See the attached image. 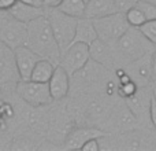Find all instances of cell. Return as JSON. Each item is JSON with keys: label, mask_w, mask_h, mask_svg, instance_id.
Here are the masks:
<instances>
[{"label": "cell", "mask_w": 156, "mask_h": 151, "mask_svg": "<svg viewBox=\"0 0 156 151\" xmlns=\"http://www.w3.org/2000/svg\"><path fill=\"white\" fill-rule=\"evenodd\" d=\"M26 46L30 47L41 58L49 59L52 63L59 65L62 51H60L59 46L56 43L51 24H49L48 18L45 17V14L41 17H37L36 19H33L27 24Z\"/></svg>", "instance_id": "obj_1"}, {"label": "cell", "mask_w": 156, "mask_h": 151, "mask_svg": "<svg viewBox=\"0 0 156 151\" xmlns=\"http://www.w3.org/2000/svg\"><path fill=\"white\" fill-rule=\"evenodd\" d=\"M115 57L118 62H123L126 65L133 61L149 54L155 50V46L143 35L140 28L130 26L115 43L112 44Z\"/></svg>", "instance_id": "obj_2"}, {"label": "cell", "mask_w": 156, "mask_h": 151, "mask_svg": "<svg viewBox=\"0 0 156 151\" xmlns=\"http://www.w3.org/2000/svg\"><path fill=\"white\" fill-rule=\"evenodd\" d=\"M45 17L51 24L52 32L60 51H66L74 40L78 18L67 15L58 8H45Z\"/></svg>", "instance_id": "obj_3"}, {"label": "cell", "mask_w": 156, "mask_h": 151, "mask_svg": "<svg viewBox=\"0 0 156 151\" xmlns=\"http://www.w3.org/2000/svg\"><path fill=\"white\" fill-rule=\"evenodd\" d=\"M92 21H93L94 29H96L97 39L108 44H114L130 28L126 15L122 11H116L110 15L99 17Z\"/></svg>", "instance_id": "obj_4"}, {"label": "cell", "mask_w": 156, "mask_h": 151, "mask_svg": "<svg viewBox=\"0 0 156 151\" xmlns=\"http://www.w3.org/2000/svg\"><path fill=\"white\" fill-rule=\"evenodd\" d=\"M15 92L25 103L33 109H40L52 103L48 83H36L32 80H21L15 88Z\"/></svg>", "instance_id": "obj_5"}, {"label": "cell", "mask_w": 156, "mask_h": 151, "mask_svg": "<svg viewBox=\"0 0 156 151\" xmlns=\"http://www.w3.org/2000/svg\"><path fill=\"white\" fill-rule=\"evenodd\" d=\"M0 41L15 50L27 43V24L15 19L7 11L0 15Z\"/></svg>", "instance_id": "obj_6"}, {"label": "cell", "mask_w": 156, "mask_h": 151, "mask_svg": "<svg viewBox=\"0 0 156 151\" xmlns=\"http://www.w3.org/2000/svg\"><path fill=\"white\" fill-rule=\"evenodd\" d=\"M21 81L14 50L0 41V92L15 89Z\"/></svg>", "instance_id": "obj_7"}, {"label": "cell", "mask_w": 156, "mask_h": 151, "mask_svg": "<svg viewBox=\"0 0 156 151\" xmlns=\"http://www.w3.org/2000/svg\"><path fill=\"white\" fill-rule=\"evenodd\" d=\"M90 55H89V46L83 43H73L67 47L66 51L60 55L59 65L65 68V70L73 77L76 73L85 68L89 63Z\"/></svg>", "instance_id": "obj_8"}, {"label": "cell", "mask_w": 156, "mask_h": 151, "mask_svg": "<svg viewBox=\"0 0 156 151\" xmlns=\"http://www.w3.org/2000/svg\"><path fill=\"white\" fill-rule=\"evenodd\" d=\"M137 125V118L123 99L116 103L108 113L107 127L110 128V131L112 128V131H116V132H126V131L136 129Z\"/></svg>", "instance_id": "obj_9"}, {"label": "cell", "mask_w": 156, "mask_h": 151, "mask_svg": "<svg viewBox=\"0 0 156 151\" xmlns=\"http://www.w3.org/2000/svg\"><path fill=\"white\" fill-rule=\"evenodd\" d=\"M151 99H152V92L149 94L147 87H140L138 91L133 96L123 99L126 102V105L129 106V109L132 110V113L136 116L138 124L145 121L149 122V105H151Z\"/></svg>", "instance_id": "obj_10"}, {"label": "cell", "mask_w": 156, "mask_h": 151, "mask_svg": "<svg viewBox=\"0 0 156 151\" xmlns=\"http://www.w3.org/2000/svg\"><path fill=\"white\" fill-rule=\"evenodd\" d=\"M152 52L133 61L125 68V70L140 87H147L152 81Z\"/></svg>", "instance_id": "obj_11"}, {"label": "cell", "mask_w": 156, "mask_h": 151, "mask_svg": "<svg viewBox=\"0 0 156 151\" xmlns=\"http://www.w3.org/2000/svg\"><path fill=\"white\" fill-rule=\"evenodd\" d=\"M89 55H90V59L94 63L100 65L101 68L115 70V63L118 61H116L112 44H108L105 41L97 39L89 46Z\"/></svg>", "instance_id": "obj_12"}, {"label": "cell", "mask_w": 156, "mask_h": 151, "mask_svg": "<svg viewBox=\"0 0 156 151\" xmlns=\"http://www.w3.org/2000/svg\"><path fill=\"white\" fill-rule=\"evenodd\" d=\"M105 132L100 128H74L70 129L63 140V149L66 150H81V147L93 138H101Z\"/></svg>", "instance_id": "obj_13"}, {"label": "cell", "mask_w": 156, "mask_h": 151, "mask_svg": "<svg viewBox=\"0 0 156 151\" xmlns=\"http://www.w3.org/2000/svg\"><path fill=\"white\" fill-rule=\"evenodd\" d=\"M14 55H15L16 68H18L21 80H30V74H32L33 68L41 59V57L38 54H36L27 46H21L18 48H15L14 50Z\"/></svg>", "instance_id": "obj_14"}, {"label": "cell", "mask_w": 156, "mask_h": 151, "mask_svg": "<svg viewBox=\"0 0 156 151\" xmlns=\"http://www.w3.org/2000/svg\"><path fill=\"white\" fill-rule=\"evenodd\" d=\"M49 92L54 100H60L70 92V74L60 65L55 66V70L48 81Z\"/></svg>", "instance_id": "obj_15"}, {"label": "cell", "mask_w": 156, "mask_h": 151, "mask_svg": "<svg viewBox=\"0 0 156 151\" xmlns=\"http://www.w3.org/2000/svg\"><path fill=\"white\" fill-rule=\"evenodd\" d=\"M11 17H14L15 19L23 22V24H29L30 21L36 19L37 17H41L45 14L43 6H33V4H27L23 3L21 0H16L15 4L7 11Z\"/></svg>", "instance_id": "obj_16"}, {"label": "cell", "mask_w": 156, "mask_h": 151, "mask_svg": "<svg viewBox=\"0 0 156 151\" xmlns=\"http://www.w3.org/2000/svg\"><path fill=\"white\" fill-rule=\"evenodd\" d=\"M118 11L115 0H89L85 7L86 18H99V17L110 15Z\"/></svg>", "instance_id": "obj_17"}, {"label": "cell", "mask_w": 156, "mask_h": 151, "mask_svg": "<svg viewBox=\"0 0 156 151\" xmlns=\"http://www.w3.org/2000/svg\"><path fill=\"white\" fill-rule=\"evenodd\" d=\"M94 40H97V33H96V29H94L93 21L90 18H86V17L78 18L73 43H83L90 46Z\"/></svg>", "instance_id": "obj_18"}, {"label": "cell", "mask_w": 156, "mask_h": 151, "mask_svg": "<svg viewBox=\"0 0 156 151\" xmlns=\"http://www.w3.org/2000/svg\"><path fill=\"white\" fill-rule=\"evenodd\" d=\"M55 66L56 65L52 63L49 59L41 58L33 68L32 74H30V80L36 81V83H48L55 70Z\"/></svg>", "instance_id": "obj_19"}, {"label": "cell", "mask_w": 156, "mask_h": 151, "mask_svg": "<svg viewBox=\"0 0 156 151\" xmlns=\"http://www.w3.org/2000/svg\"><path fill=\"white\" fill-rule=\"evenodd\" d=\"M85 7L86 3L83 0H62V3L58 6V10L74 18H82L85 17Z\"/></svg>", "instance_id": "obj_20"}, {"label": "cell", "mask_w": 156, "mask_h": 151, "mask_svg": "<svg viewBox=\"0 0 156 151\" xmlns=\"http://www.w3.org/2000/svg\"><path fill=\"white\" fill-rule=\"evenodd\" d=\"M108 106L103 99H92L86 105V114L92 118H103L107 116Z\"/></svg>", "instance_id": "obj_21"}, {"label": "cell", "mask_w": 156, "mask_h": 151, "mask_svg": "<svg viewBox=\"0 0 156 151\" xmlns=\"http://www.w3.org/2000/svg\"><path fill=\"white\" fill-rule=\"evenodd\" d=\"M125 15H126V19H127V22H129V25L133 28H140L141 25L147 21L144 13L136 4L133 6V7H130L127 11H125Z\"/></svg>", "instance_id": "obj_22"}, {"label": "cell", "mask_w": 156, "mask_h": 151, "mask_svg": "<svg viewBox=\"0 0 156 151\" xmlns=\"http://www.w3.org/2000/svg\"><path fill=\"white\" fill-rule=\"evenodd\" d=\"M11 150H16V151H29V150H34L37 149L34 140L29 136H18L11 142Z\"/></svg>", "instance_id": "obj_23"}, {"label": "cell", "mask_w": 156, "mask_h": 151, "mask_svg": "<svg viewBox=\"0 0 156 151\" xmlns=\"http://www.w3.org/2000/svg\"><path fill=\"white\" fill-rule=\"evenodd\" d=\"M136 6L144 13L147 21L156 19V3L151 2V0H137Z\"/></svg>", "instance_id": "obj_24"}, {"label": "cell", "mask_w": 156, "mask_h": 151, "mask_svg": "<svg viewBox=\"0 0 156 151\" xmlns=\"http://www.w3.org/2000/svg\"><path fill=\"white\" fill-rule=\"evenodd\" d=\"M140 30L143 32V35L156 47V19L145 21L140 26Z\"/></svg>", "instance_id": "obj_25"}, {"label": "cell", "mask_w": 156, "mask_h": 151, "mask_svg": "<svg viewBox=\"0 0 156 151\" xmlns=\"http://www.w3.org/2000/svg\"><path fill=\"white\" fill-rule=\"evenodd\" d=\"M82 151H99L100 150V142L99 138H93V139H89L82 147H81Z\"/></svg>", "instance_id": "obj_26"}, {"label": "cell", "mask_w": 156, "mask_h": 151, "mask_svg": "<svg viewBox=\"0 0 156 151\" xmlns=\"http://www.w3.org/2000/svg\"><path fill=\"white\" fill-rule=\"evenodd\" d=\"M115 3H116V7H118V11L125 13L130 7H133L137 3V0H115Z\"/></svg>", "instance_id": "obj_27"}, {"label": "cell", "mask_w": 156, "mask_h": 151, "mask_svg": "<svg viewBox=\"0 0 156 151\" xmlns=\"http://www.w3.org/2000/svg\"><path fill=\"white\" fill-rule=\"evenodd\" d=\"M149 122L156 132V100L154 98L151 99V105H149Z\"/></svg>", "instance_id": "obj_28"}, {"label": "cell", "mask_w": 156, "mask_h": 151, "mask_svg": "<svg viewBox=\"0 0 156 151\" xmlns=\"http://www.w3.org/2000/svg\"><path fill=\"white\" fill-rule=\"evenodd\" d=\"M12 116V111H11L10 106L8 105H0V127L3 125V122L5 120H8V117Z\"/></svg>", "instance_id": "obj_29"}, {"label": "cell", "mask_w": 156, "mask_h": 151, "mask_svg": "<svg viewBox=\"0 0 156 151\" xmlns=\"http://www.w3.org/2000/svg\"><path fill=\"white\" fill-rule=\"evenodd\" d=\"M60 3L62 0H41V4L44 8H58Z\"/></svg>", "instance_id": "obj_30"}, {"label": "cell", "mask_w": 156, "mask_h": 151, "mask_svg": "<svg viewBox=\"0 0 156 151\" xmlns=\"http://www.w3.org/2000/svg\"><path fill=\"white\" fill-rule=\"evenodd\" d=\"M16 0H0V13L2 11H8L14 4H15Z\"/></svg>", "instance_id": "obj_31"}, {"label": "cell", "mask_w": 156, "mask_h": 151, "mask_svg": "<svg viewBox=\"0 0 156 151\" xmlns=\"http://www.w3.org/2000/svg\"><path fill=\"white\" fill-rule=\"evenodd\" d=\"M152 81L156 83V47L152 52Z\"/></svg>", "instance_id": "obj_32"}, {"label": "cell", "mask_w": 156, "mask_h": 151, "mask_svg": "<svg viewBox=\"0 0 156 151\" xmlns=\"http://www.w3.org/2000/svg\"><path fill=\"white\" fill-rule=\"evenodd\" d=\"M23 3H27V4H33V6H43L41 4V0H21Z\"/></svg>", "instance_id": "obj_33"}, {"label": "cell", "mask_w": 156, "mask_h": 151, "mask_svg": "<svg viewBox=\"0 0 156 151\" xmlns=\"http://www.w3.org/2000/svg\"><path fill=\"white\" fill-rule=\"evenodd\" d=\"M152 98L156 100V83H154V88H152Z\"/></svg>", "instance_id": "obj_34"}, {"label": "cell", "mask_w": 156, "mask_h": 151, "mask_svg": "<svg viewBox=\"0 0 156 151\" xmlns=\"http://www.w3.org/2000/svg\"><path fill=\"white\" fill-rule=\"evenodd\" d=\"M83 2H85V3H88V2H89V0H83Z\"/></svg>", "instance_id": "obj_35"}, {"label": "cell", "mask_w": 156, "mask_h": 151, "mask_svg": "<svg viewBox=\"0 0 156 151\" xmlns=\"http://www.w3.org/2000/svg\"><path fill=\"white\" fill-rule=\"evenodd\" d=\"M151 2H154V3H156V0H151Z\"/></svg>", "instance_id": "obj_36"}]
</instances>
